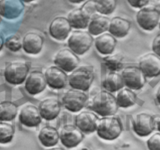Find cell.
Returning a JSON list of instances; mask_svg holds the SVG:
<instances>
[{
	"instance_id": "cell-1",
	"label": "cell",
	"mask_w": 160,
	"mask_h": 150,
	"mask_svg": "<svg viewBox=\"0 0 160 150\" xmlns=\"http://www.w3.org/2000/svg\"><path fill=\"white\" fill-rule=\"evenodd\" d=\"M117 99L111 92L102 91L98 92L91 101L89 108L102 117L112 116L118 110Z\"/></svg>"
},
{
	"instance_id": "cell-2",
	"label": "cell",
	"mask_w": 160,
	"mask_h": 150,
	"mask_svg": "<svg viewBox=\"0 0 160 150\" xmlns=\"http://www.w3.org/2000/svg\"><path fill=\"white\" fill-rule=\"evenodd\" d=\"M96 131L98 137L103 140H115L123 131V124L120 118L113 115L103 117L98 120Z\"/></svg>"
},
{
	"instance_id": "cell-3",
	"label": "cell",
	"mask_w": 160,
	"mask_h": 150,
	"mask_svg": "<svg viewBox=\"0 0 160 150\" xmlns=\"http://www.w3.org/2000/svg\"><path fill=\"white\" fill-rule=\"evenodd\" d=\"M94 78V67L92 66H81L73 70L68 78V83L73 89L86 92L92 85Z\"/></svg>"
},
{
	"instance_id": "cell-4",
	"label": "cell",
	"mask_w": 160,
	"mask_h": 150,
	"mask_svg": "<svg viewBox=\"0 0 160 150\" xmlns=\"http://www.w3.org/2000/svg\"><path fill=\"white\" fill-rule=\"evenodd\" d=\"M93 38L88 31L76 30L68 38V46L76 55H83L88 52L93 43Z\"/></svg>"
},
{
	"instance_id": "cell-5",
	"label": "cell",
	"mask_w": 160,
	"mask_h": 150,
	"mask_svg": "<svg viewBox=\"0 0 160 150\" xmlns=\"http://www.w3.org/2000/svg\"><path fill=\"white\" fill-rule=\"evenodd\" d=\"M29 72L28 62L14 61L7 64L4 70L6 81L11 84H20L25 81Z\"/></svg>"
},
{
	"instance_id": "cell-6",
	"label": "cell",
	"mask_w": 160,
	"mask_h": 150,
	"mask_svg": "<svg viewBox=\"0 0 160 150\" xmlns=\"http://www.w3.org/2000/svg\"><path fill=\"white\" fill-rule=\"evenodd\" d=\"M139 27L145 31H152L159 25L160 10L155 6L143 7L136 16Z\"/></svg>"
},
{
	"instance_id": "cell-7",
	"label": "cell",
	"mask_w": 160,
	"mask_h": 150,
	"mask_svg": "<svg viewBox=\"0 0 160 150\" xmlns=\"http://www.w3.org/2000/svg\"><path fill=\"white\" fill-rule=\"evenodd\" d=\"M87 94L78 89H70L62 96V104L67 110L77 112L85 106L88 101Z\"/></svg>"
},
{
	"instance_id": "cell-8",
	"label": "cell",
	"mask_w": 160,
	"mask_h": 150,
	"mask_svg": "<svg viewBox=\"0 0 160 150\" xmlns=\"http://www.w3.org/2000/svg\"><path fill=\"white\" fill-rule=\"evenodd\" d=\"M124 85L128 88L133 90L141 89L145 84L146 77L145 76L141 69L135 66H130L126 67L122 72Z\"/></svg>"
},
{
	"instance_id": "cell-9",
	"label": "cell",
	"mask_w": 160,
	"mask_h": 150,
	"mask_svg": "<svg viewBox=\"0 0 160 150\" xmlns=\"http://www.w3.org/2000/svg\"><path fill=\"white\" fill-rule=\"evenodd\" d=\"M156 129V118L153 116L145 112H142L136 116L133 122V130L137 135L147 137Z\"/></svg>"
},
{
	"instance_id": "cell-10",
	"label": "cell",
	"mask_w": 160,
	"mask_h": 150,
	"mask_svg": "<svg viewBox=\"0 0 160 150\" xmlns=\"http://www.w3.org/2000/svg\"><path fill=\"white\" fill-rule=\"evenodd\" d=\"M54 62L58 67L68 73L78 67L80 59L70 48H62L55 56Z\"/></svg>"
},
{
	"instance_id": "cell-11",
	"label": "cell",
	"mask_w": 160,
	"mask_h": 150,
	"mask_svg": "<svg viewBox=\"0 0 160 150\" xmlns=\"http://www.w3.org/2000/svg\"><path fill=\"white\" fill-rule=\"evenodd\" d=\"M61 143L66 148H71L78 146L84 139L83 132L78 128L72 124L65 125L62 128L59 134Z\"/></svg>"
},
{
	"instance_id": "cell-12",
	"label": "cell",
	"mask_w": 160,
	"mask_h": 150,
	"mask_svg": "<svg viewBox=\"0 0 160 150\" xmlns=\"http://www.w3.org/2000/svg\"><path fill=\"white\" fill-rule=\"evenodd\" d=\"M139 68L148 78H154L160 74V57L155 53H148L139 60Z\"/></svg>"
},
{
	"instance_id": "cell-13",
	"label": "cell",
	"mask_w": 160,
	"mask_h": 150,
	"mask_svg": "<svg viewBox=\"0 0 160 150\" xmlns=\"http://www.w3.org/2000/svg\"><path fill=\"white\" fill-rule=\"evenodd\" d=\"M42 119L38 108L33 104H27L23 106L19 113L20 122L21 124L28 128L38 126L42 122Z\"/></svg>"
},
{
	"instance_id": "cell-14",
	"label": "cell",
	"mask_w": 160,
	"mask_h": 150,
	"mask_svg": "<svg viewBox=\"0 0 160 150\" xmlns=\"http://www.w3.org/2000/svg\"><path fill=\"white\" fill-rule=\"evenodd\" d=\"M46 79L45 74L39 70L31 72L25 80V90L30 95H37L45 90L46 87Z\"/></svg>"
},
{
	"instance_id": "cell-15",
	"label": "cell",
	"mask_w": 160,
	"mask_h": 150,
	"mask_svg": "<svg viewBox=\"0 0 160 150\" xmlns=\"http://www.w3.org/2000/svg\"><path fill=\"white\" fill-rule=\"evenodd\" d=\"M47 84L53 89L63 88L67 82L66 72L57 66L48 67L45 73Z\"/></svg>"
},
{
	"instance_id": "cell-16",
	"label": "cell",
	"mask_w": 160,
	"mask_h": 150,
	"mask_svg": "<svg viewBox=\"0 0 160 150\" xmlns=\"http://www.w3.org/2000/svg\"><path fill=\"white\" fill-rule=\"evenodd\" d=\"M24 9L22 0H0V15L8 20L18 18Z\"/></svg>"
},
{
	"instance_id": "cell-17",
	"label": "cell",
	"mask_w": 160,
	"mask_h": 150,
	"mask_svg": "<svg viewBox=\"0 0 160 150\" xmlns=\"http://www.w3.org/2000/svg\"><path fill=\"white\" fill-rule=\"evenodd\" d=\"M71 26L67 18L63 17H56L49 26V34L53 38L58 41L67 39L71 31Z\"/></svg>"
},
{
	"instance_id": "cell-18",
	"label": "cell",
	"mask_w": 160,
	"mask_h": 150,
	"mask_svg": "<svg viewBox=\"0 0 160 150\" xmlns=\"http://www.w3.org/2000/svg\"><path fill=\"white\" fill-rule=\"evenodd\" d=\"M98 116L92 112L83 111L78 114L75 118V124L82 132L93 133L96 131L98 123Z\"/></svg>"
},
{
	"instance_id": "cell-19",
	"label": "cell",
	"mask_w": 160,
	"mask_h": 150,
	"mask_svg": "<svg viewBox=\"0 0 160 150\" xmlns=\"http://www.w3.org/2000/svg\"><path fill=\"white\" fill-rule=\"evenodd\" d=\"M38 109L42 119L52 120L59 116L61 110V105L57 98H48L41 102Z\"/></svg>"
},
{
	"instance_id": "cell-20",
	"label": "cell",
	"mask_w": 160,
	"mask_h": 150,
	"mask_svg": "<svg viewBox=\"0 0 160 150\" xmlns=\"http://www.w3.org/2000/svg\"><path fill=\"white\" fill-rule=\"evenodd\" d=\"M44 38L36 32H28L24 35L22 42V48L28 54H38L42 49Z\"/></svg>"
},
{
	"instance_id": "cell-21",
	"label": "cell",
	"mask_w": 160,
	"mask_h": 150,
	"mask_svg": "<svg viewBox=\"0 0 160 150\" xmlns=\"http://www.w3.org/2000/svg\"><path fill=\"white\" fill-rule=\"evenodd\" d=\"M131 22L127 19L116 17L109 21L108 31L113 37L121 38L128 34L131 29Z\"/></svg>"
},
{
	"instance_id": "cell-22",
	"label": "cell",
	"mask_w": 160,
	"mask_h": 150,
	"mask_svg": "<svg viewBox=\"0 0 160 150\" xmlns=\"http://www.w3.org/2000/svg\"><path fill=\"white\" fill-rule=\"evenodd\" d=\"M117 40L111 34H105L98 35L95 41V45L98 52L102 55H110L114 51Z\"/></svg>"
},
{
	"instance_id": "cell-23",
	"label": "cell",
	"mask_w": 160,
	"mask_h": 150,
	"mask_svg": "<svg viewBox=\"0 0 160 150\" xmlns=\"http://www.w3.org/2000/svg\"><path fill=\"white\" fill-rule=\"evenodd\" d=\"M91 17L88 15L81 8L73 9L68 14V20L71 28L75 29H84L88 28Z\"/></svg>"
},
{
	"instance_id": "cell-24",
	"label": "cell",
	"mask_w": 160,
	"mask_h": 150,
	"mask_svg": "<svg viewBox=\"0 0 160 150\" xmlns=\"http://www.w3.org/2000/svg\"><path fill=\"white\" fill-rule=\"evenodd\" d=\"M109 19L102 15L95 14L90 19L88 28V32L92 35H100L108 31L109 25Z\"/></svg>"
},
{
	"instance_id": "cell-25",
	"label": "cell",
	"mask_w": 160,
	"mask_h": 150,
	"mask_svg": "<svg viewBox=\"0 0 160 150\" xmlns=\"http://www.w3.org/2000/svg\"><path fill=\"white\" fill-rule=\"evenodd\" d=\"M38 140L43 146L50 148L58 143L59 134L57 130L51 126H45L41 129L38 134Z\"/></svg>"
},
{
	"instance_id": "cell-26",
	"label": "cell",
	"mask_w": 160,
	"mask_h": 150,
	"mask_svg": "<svg viewBox=\"0 0 160 150\" xmlns=\"http://www.w3.org/2000/svg\"><path fill=\"white\" fill-rule=\"evenodd\" d=\"M102 86L107 92H115L123 88L124 82L121 75L112 71L106 76L102 82Z\"/></svg>"
},
{
	"instance_id": "cell-27",
	"label": "cell",
	"mask_w": 160,
	"mask_h": 150,
	"mask_svg": "<svg viewBox=\"0 0 160 150\" xmlns=\"http://www.w3.org/2000/svg\"><path fill=\"white\" fill-rule=\"evenodd\" d=\"M18 106L12 102L3 101L0 102V121H11L17 117Z\"/></svg>"
},
{
	"instance_id": "cell-28",
	"label": "cell",
	"mask_w": 160,
	"mask_h": 150,
	"mask_svg": "<svg viewBox=\"0 0 160 150\" xmlns=\"http://www.w3.org/2000/svg\"><path fill=\"white\" fill-rule=\"evenodd\" d=\"M136 95L131 89L122 88L117 95V102L119 107L128 108L136 103Z\"/></svg>"
},
{
	"instance_id": "cell-29",
	"label": "cell",
	"mask_w": 160,
	"mask_h": 150,
	"mask_svg": "<svg viewBox=\"0 0 160 150\" xmlns=\"http://www.w3.org/2000/svg\"><path fill=\"white\" fill-rule=\"evenodd\" d=\"M123 57L121 54H114L108 55L107 56L103 58L104 64L109 70L111 71H119L123 67Z\"/></svg>"
},
{
	"instance_id": "cell-30",
	"label": "cell",
	"mask_w": 160,
	"mask_h": 150,
	"mask_svg": "<svg viewBox=\"0 0 160 150\" xmlns=\"http://www.w3.org/2000/svg\"><path fill=\"white\" fill-rule=\"evenodd\" d=\"M96 11L102 15H109L116 9L117 0H95Z\"/></svg>"
},
{
	"instance_id": "cell-31",
	"label": "cell",
	"mask_w": 160,
	"mask_h": 150,
	"mask_svg": "<svg viewBox=\"0 0 160 150\" xmlns=\"http://www.w3.org/2000/svg\"><path fill=\"white\" fill-rule=\"evenodd\" d=\"M15 133L13 126L4 121L0 122V144H7L12 140Z\"/></svg>"
},
{
	"instance_id": "cell-32",
	"label": "cell",
	"mask_w": 160,
	"mask_h": 150,
	"mask_svg": "<svg viewBox=\"0 0 160 150\" xmlns=\"http://www.w3.org/2000/svg\"><path fill=\"white\" fill-rule=\"evenodd\" d=\"M4 45L8 49L12 52H17L22 48V42L20 36L17 34H11L6 38Z\"/></svg>"
},
{
	"instance_id": "cell-33",
	"label": "cell",
	"mask_w": 160,
	"mask_h": 150,
	"mask_svg": "<svg viewBox=\"0 0 160 150\" xmlns=\"http://www.w3.org/2000/svg\"><path fill=\"white\" fill-rule=\"evenodd\" d=\"M148 150H160V133H156L147 141Z\"/></svg>"
},
{
	"instance_id": "cell-34",
	"label": "cell",
	"mask_w": 160,
	"mask_h": 150,
	"mask_svg": "<svg viewBox=\"0 0 160 150\" xmlns=\"http://www.w3.org/2000/svg\"><path fill=\"white\" fill-rule=\"evenodd\" d=\"M81 9L86 12L88 16H90L91 17L93 15H95V12L96 11V8H95V0H89L87 2L84 3L82 6Z\"/></svg>"
},
{
	"instance_id": "cell-35",
	"label": "cell",
	"mask_w": 160,
	"mask_h": 150,
	"mask_svg": "<svg viewBox=\"0 0 160 150\" xmlns=\"http://www.w3.org/2000/svg\"><path fill=\"white\" fill-rule=\"evenodd\" d=\"M150 0H128V2L132 7L138 8V9H142V8L145 7V6L148 4Z\"/></svg>"
},
{
	"instance_id": "cell-36",
	"label": "cell",
	"mask_w": 160,
	"mask_h": 150,
	"mask_svg": "<svg viewBox=\"0 0 160 150\" xmlns=\"http://www.w3.org/2000/svg\"><path fill=\"white\" fill-rule=\"evenodd\" d=\"M152 50L155 54L160 57V33L156 36L152 42Z\"/></svg>"
},
{
	"instance_id": "cell-37",
	"label": "cell",
	"mask_w": 160,
	"mask_h": 150,
	"mask_svg": "<svg viewBox=\"0 0 160 150\" xmlns=\"http://www.w3.org/2000/svg\"><path fill=\"white\" fill-rule=\"evenodd\" d=\"M156 118V128L159 131L160 133V116H158V117H155Z\"/></svg>"
},
{
	"instance_id": "cell-38",
	"label": "cell",
	"mask_w": 160,
	"mask_h": 150,
	"mask_svg": "<svg viewBox=\"0 0 160 150\" xmlns=\"http://www.w3.org/2000/svg\"><path fill=\"white\" fill-rule=\"evenodd\" d=\"M156 99H157L158 102L160 105V86L159 87V88H158L157 92H156Z\"/></svg>"
},
{
	"instance_id": "cell-39",
	"label": "cell",
	"mask_w": 160,
	"mask_h": 150,
	"mask_svg": "<svg viewBox=\"0 0 160 150\" xmlns=\"http://www.w3.org/2000/svg\"><path fill=\"white\" fill-rule=\"evenodd\" d=\"M3 45H4V40H3L2 36L0 34V51H1Z\"/></svg>"
},
{
	"instance_id": "cell-40",
	"label": "cell",
	"mask_w": 160,
	"mask_h": 150,
	"mask_svg": "<svg viewBox=\"0 0 160 150\" xmlns=\"http://www.w3.org/2000/svg\"><path fill=\"white\" fill-rule=\"evenodd\" d=\"M84 0H69V2L73 4H78V3H81L82 2H84Z\"/></svg>"
},
{
	"instance_id": "cell-41",
	"label": "cell",
	"mask_w": 160,
	"mask_h": 150,
	"mask_svg": "<svg viewBox=\"0 0 160 150\" xmlns=\"http://www.w3.org/2000/svg\"><path fill=\"white\" fill-rule=\"evenodd\" d=\"M47 150H63V149L61 148H49V149H47Z\"/></svg>"
},
{
	"instance_id": "cell-42",
	"label": "cell",
	"mask_w": 160,
	"mask_h": 150,
	"mask_svg": "<svg viewBox=\"0 0 160 150\" xmlns=\"http://www.w3.org/2000/svg\"><path fill=\"white\" fill-rule=\"evenodd\" d=\"M23 2H33L34 0H22Z\"/></svg>"
},
{
	"instance_id": "cell-43",
	"label": "cell",
	"mask_w": 160,
	"mask_h": 150,
	"mask_svg": "<svg viewBox=\"0 0 160 150\" xmlns=\"http://www.w3.org/2000/svg\"><path fill=\"white\" fill-rule=\"evenodd\" d=\"M2 22V17H1V15H0V23H1Z\"/></svg>"
},
{
	"instance_id": "cell-44",
	"label": "cell",
	"mask_w": 160,
	"mask_h": 150,
	"mask_svg": "<svg viewBox=\"0 0 160 150\" xmlns=\"http://www.w3.org/2000/svg\"><path fill=\"white\" fill-rule=\"evenodd\" d=\"M159 29H160V20H159Z\"/></svg>"
}]
</instances>
